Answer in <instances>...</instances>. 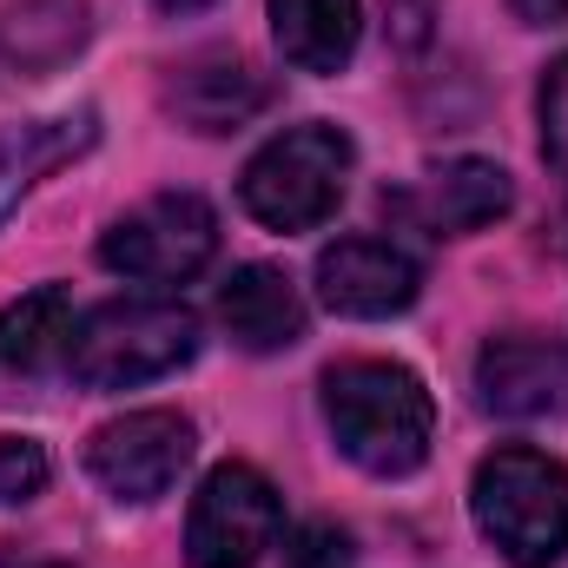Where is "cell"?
Wrapping results in <instances>:
<instances>
[{
  "label": "cell",
  "instance_id": "6da1fadb",
  "mask_svg": "<svg viewBox=\"0 0 568 568\" xmlns=\"http://www.w3.org/2000/svg\"><path fill=\"white\" fill-rule=\"evenodd\" d=\"M324 424L337 449L371 476H410L429 463L436 404L424 377L384 357H351L324 371Z\"/></svg>",
  "mask_w": 568,
  "mask_h": 568
},
{
  "label": "cell",
  "instance_id": "7a4b0ae2",
  "mask_svg": "<svg viewBox=\"0 0 568 568\" xmlns=\"http://www.w3.org/2000/svg\"><path fill=\"white\" fill-rule=\"evenodd\" d=\"M469 516L509 568H556L568 556V469L529 443H503L476 463Z\"/></svg>",
  "mask_w": 568,
  "mask_h": 568
},
{
  "label": "cell",
  "instance_id": "3957f363",
  "mask_svg": "<svg viewBox=\"0 0 568 568\" xmlns=\"http://www.w3.org/2000/svg\"><path fill=\"white\" fill-rule=\"evenodd\" d=\"M357 145L331 120H304L284 126L278 140H265L245 172H239V205L265 225V232H311L337 212L344 185H351Z\"/></svg>",
  "mask_w": 568,
  "mask_h": 568
},
{
  "label": "cell",
  "instance_id": "277c9868",
  "mask_svg": "<svg viewBox=\"0 0 568 568\" xmlns=\"http://www.w3.org/2000/svg\"><path fill=\"white\" fill-rule=\"evenodd\" d=\"M199 351V317L172 297H113L73 324V377L87 390H133L159 384Z\"/></svg>",
  "mask_w": 568,
  "mask_h": 568
},
{
  "label": "cell",
  "instance_id": "5b68a950",
  "mask_svg": "<svg viewBox=\"0 0 568 568\" xmlns=\"http://www.w3.org/2000/svg\"><path fill=\"white\" fill-rule=\"evenodd\" d=\"M284 536V503L265 469L219 463L185 516V562L192 568H258Z\"/></svg>",
  "mask_w": 568,
  "mask_h": 568
},
{
  "label": "cell",
  "instance_id": "8992f818",
  "mask_svg": "<svg viewBox=\"0 0 568 568\" xmlns=\"http://www.w3.org/2000/svg\"><path fill=\"white\" fill-rule=\"evenodd\" d=\"M219 252V219L199 192H159L133 212H120L100 239L106 272L133 284H185Z\"/></svg>",
  "mask_w": 568,
  "mask_h": 568
},
{
  "label": "cell",
  "instance_id": "52a82bcc",
  "mask_svg": "<svg viewBox=\"0 0 568 568\" xmlns=\"http://www.w3.org/2000/svg\"><path fill=\"white\" fill-rule=\"evenodd\" d=\"M192 463V424L179 410H133L93 429L87 443V469L113 503H159L172 496V483Z\"/></svg>",
  "mask_w": 568,
  "mask_h": 568
},
{
  "label": "cell",
  "instance_id": "ba28073f",
  "mask_svg": "<svg viewBox=\"0 0 568 568\" xmlns=\"http://www.w3.org/2000/svg\"><path fill=\"white\" fill-rule=\"evenodd\" d=\"M424 291V272L390 239H337L317 252V297L337 317H397Z\"/></svg>",
  "mask_w": 568,
  "mask_h": 568
},
{
  "label": "cell",
  "instance_id": "9c48e42d",
  "mask_svg": "<svg viewBox=\"0 0 568 568\" xmlns=\"http://www.w3.org/2000/svg\"><path fill=\"white\" fill-rule=\"evenodd\" d=\"M476 390H483V410L496 417H556L568 410V351L556 337H529V331L489 337L476 357Z\"/></svg>",
  "mask_w": 568,
  "mask_h": 568
},
{
  "label": "cell",
  "instance_id": "30bf717a",
  "mask_svg": "<svg viewBox=\"0 0 568 568\" xmlns=\"http://www.w3.org/2000/svg\"><path fill=\"white\" fill-rule=\"evenodd\" d=\"M165 106L192 126V133H239L245 120H258L272 106V87L252 60L239 53H199L172 73Z\"/></svg>",
  "mask_w": 568,
  "mask_h": 568
},
{
  "label": "cell",
  "instance_id": "8fae6325",
  "mask_svg": "<svg viewBox=\"0 0 568 568\" xmlns=\"http://www.w3.org/2000/svg\"><path fill=\"white\" fill-rule=\"evenodd\" d=\"M219 324L239 351L272 357V351H291L304 337V297L272 265H239L219 284Z\"/></svg>",
  "mask_w": 568,
  "mask_h": 568
},
{
  "label": "cell",
  "instance_id": "7c38bea8",
  "mask_svg": "<svg viewBox=\"0 0 568 568\" xmlns=\"http://www.w3.org/2000/svg\"><path fill=\"white\" fill-rule=\"evenodd\" d=\"M509 205H516V185L496 159H443L424 179L429 232H449V239H469V232L496 225Z\"/></svg>",
  "mask_w": 568,
  "mask_h": 568
},
{
  "label": "cell",
  "instance_id": "4fadbf2b",
  "mask_svg": "<svg viewBox=\"0 0 568 568\" xmlns=\"http://www.w3.org/2000/svg\"><path fill=\"white\" fill-rule=\"evenodd\" d=\"M357 0H272V40L297 73H344L357 53Z\"/></svg>",
  "mask_w": 568,
  "mask_h": 568
},
{
  "label": "cell",
  "instance_id": "5bb4252c",
  "mask_svg": "<svg viewBox=\"0 0 568 568\" xmlns=\"http://www.w3.org/2000/svg\"><path fill=\"white\" fill-rule=\"evenodd\" d=\"M73 351V297L60 284H40L27 297H13L0 311V364L20 371V377H40L53 371L60 357Z\"/></svg>",
  "mask_w": 568,
  "mask_h": 568
},
{
  "label": "cell",
  "instance_id": "9a60e30c",
  "mask_svg": "<svg viewBox=\"0 0 568 568\" xmlns=\"http://www.w3.org/2000/svg\"><path fill=\"white\" fill-rule=\"evenodd\" d=\"M87 140H93V113H60V120H33V126L0 133V219L33 192L40 172L73 159Z\"/></svg>",
  "mask_w": 568,
  "mask_h": 568
},
{
  "label": "cell",
  "instance_id": "2e32d148",
  "mask_svg": "<svg viewBox=\"0 0 568 568\" xmlns=\"http://www.w3.org/2000/svg\"><path fill=\"white\" fill-rule=\"evenodd\" d=\"M87 40V7L80 0H27L20 13L0 20V47L20 73H47Z\"/></svg>",
  "mask_w": 568,
  "mask_h": 568
},
{
  "label": "cell",
  "instance_id": "e0dca14e",
  "mask_svg": "<svg viewBox=\"0 0 568 568\" xmlns=\"http://www.w3.org/2000/svg\"><path fill=\"white\" fill-rule=\"evenodd\" d=\"M47 483H53V456H47V443H33V436H0V509L33 503Z\"/></svg>",
  "mask_w": 568,
  "mask_h": 568
},
{
  "label": "cell",
  "instance_id": "ac0fdd59",
  "mask_svg": "<svg viewBox=\"0 0 568 568\" xmlns=\"http://www.w3.org/2000/svg\"><path fill=\"white\" fill-rule=\"evenodd\" d=\"M542 159L556 165V179L568 192V53L542 73Z\"/></svg>",
  "mask_w": 568,
  "mask_h": 568
},
{
  "label": "cell",
  "instance_id": "d6986e66",
  "mask_svg": "<svg viewBox=\"0 0 568 568\" xmlns=\"http://www.w3.org/2000/svg\"><path fill=\"white\" fill-rule=\"evenodd\" d=\"M284 568H357V549L337 523H304L284 549Z\"/></svg>",
  "mask_w": 568,
  "mask_h": 568
},
{
  "label": "cell",
  "instance_id": "ffe728a7",
  "mask_svg": "<svg viewBox=\"0 0 568 568\" xmlns=\"http://www.w3.org/2000/svg\"><path fill=\"white\" fill-rule=\"evenodd\" d=\"M436 7H443V0H384L390 33H397L404 53H424L429 47V33H436Z\"/></svg>",
  "mask_w": 568,
  "mask_h": 568
},
{
  "label": "cell",
  "instance_id": "44dd1931",
  "mask_svg": "<svg viewBox=\"0 0 568 568\" xmlns=\"http://www.w3.org/2000/svg\"><path fill=\"white\" fill-rule=\"evenodd\" d=\"M509 7H516L529 27H562L568 20V0H509Z\"/></svg>",
  "mask_w": 568,
  "mask_h": 568
},
{
  "label": "cell",
  "instance_id": "7402d4cb",
  "mask_svg": "<svg viewBox=\"0 0 568 568\" xmlns=\"http://www.w3.org/2000/svg\"><path fill=\"white\" fill-rule=\"evenodd\" d=\"M152 7H159V13H205L212 0H152Z\"/></svg>",
  "mask_w": 568,
  "mask_h": 568
}]
</instances>
